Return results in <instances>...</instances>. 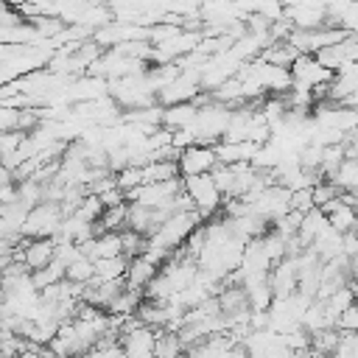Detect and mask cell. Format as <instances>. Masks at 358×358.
Returning <instances> with one entry per match:
<instances>
[{
  "mask_svg": "<svg viewBox=\"0 0 358 358\" xmlns=\"http://www.w3.org/2000/svg\"><path fill=\"white\" fill-rule=\"evenodd\" d=\"M145 358H154V352H151V355H145Z\"/></svg>",
  "mask_w": 358,
  "mask_h": 358,
  "instance_id": "obj_22",
  "label": "cell"
},
{
  "mask_svg": "<svg viewBox=\"0 0 358 358\" xmlns=\"http://www.w3.org/2000/svg\"><path fill=\"white\" fill-rule=\"evenodd\" d=\"M313 59H316L322 67L333 70V73H336L341 64H347V62H358V42H355V34H350V36L333 42V45L319 48V50L313 53Z\"/></svg>",
  "mask_w": 358,
  "mask_h": 358,
  "instance_id": "obj_6",
  "label": "cell"
},
{
  "mask_svg": "<svg viewBox=\"0 0 358 358\" xmlns=\"http://www.w3.org/2000/svg\"><path fill=\"white\" fill-rule=\"evenodd\" d=\"M319 210L324 213L327 224H330L336 232H347V229H355V207L344 204L338 196H333L330 201H324Z\"/></svg>",
  "mask_w": 358,
  "mask_h": 358,
  "instance_id": "obj_9",
  "label": "cell"
},
{
  "mask_svg": "<svg viewBox=\"0 0 358 358\" xmlns=\"http://www.w3.org/2000/svg\"><path fill=\"white\" fill-rule=\"evenodd\" d=\"M327 182H333L338 190H355V187H358V159L344 157V159L336 165V171L330 173Z\"/></svg>",
  "mask_w": 358,
  "mask_h": 358,
  "instance_id": "obj_12",
  "label": "cell"
},
{
  "mask_svg": "<svg viewBox=\"0 0 358 358\" xmlns=\"http://www.w3.org/2000/svg\"><path fill=\"white\" fill-rule=\"evenodd\" d=\"M288 73H291V84L294 87H302V90H310L316 84H324L333 78V70L322 67L310 53H299L291 64H288Z\"/></svg>",
  "mask_w": 358,
  "mask_h": 358,
  "instance_id": "obj_5",
  "label": "cell"
},
{
  "mask_svg": "<svg viewBox=\"0 0 358 358\" xmlns=\"http://www.w3.org/2000/svg\"><path fill=\"white\" fill-rule=\"evenodd\" d=\"M126 257L123 255H115V257H95L92 260V268H95V277L98 280H117L126 274Z\"/></svg>",
  "mask_w": 358,
  "mask_h": 358,
  "instance_id": "obj_14",
  "label": "cell"
},
{
  "mask_svg": "<svg viewBox=\"0 0 358 358\" xmlns=\"http://www.w3.org/2000/svg\"><path fill=\"white\" fill-rule=\"evenodd\" d=\"M179 352H185L179 336L171 333V330H157V338H154V358H176Z\"/></svg>",
  "mask_w": 358,
  "mask_h": 358,
  "instance_id": "obj_15",
  "label": "cell"
},
{
  "mask_svg": "<svg viewBox=\"0 0 358 358\" xmlns=\"http://www.w3.org/2000/svg\"><path fill=\"white\" fill-rule=\"evenodd\" d=\"M333 327H336V330H341V333H352V330H358V308H355V302H352V305H347L341 313H336Z\"/></svg>",
  "mask_w": 358,
  "mask_h": 358,
  "instance_id": "obj_21",
  "label": "cell"
},
{
  "mask_svg": "<svg viewBox=\"0 0 358 358\" xmlns=\"http://www.w3.org/2000/svg\"><path fill=\"white\" fill-rule=\"evenodd\" d=\"M157 268H159V266H154L148 257L137 255V257H129L123 280H126V285H129V288H140V291H143V288L151 282V277L157 274Z\"/></svg>",
  "mask_w": 358,
  "mask_h": 358,
  "instance_id": "obj_10",
  "label": "cell"
},
{
  "mask_svg": "<svg viewBox=\"0 0 358 358\" xmlns=\"http://www.w3.org/2000/svg\"><path fill=\"white\" fill-rule=\"evenodd\" d=\"M182 190L187 193V199L193 201L196 213L201 215V221L213 218L221 207V193L213 182L210 173H196V176H182Z\"/></svg>",
  "mask_w": 358,
  "mask_h": 358,
  "instance_id": "obj_2",
  "label": "cell"
},
{
  "mask_svg": "<svg viewBox=\"0 0 358 358\" xmlns=\"http://www.w3.org/2000/svg\"><path fill=\"white\" fill-rule=\"evenodd\" d=\"M201 224V215L196 210H185V213H171L145 241L157 249H165V252H173L185 243V238Z\"/></svg>",
  "mask_w": 358,
  "mask_h": 358,
  "instance_id": "obj_1",
  "label": "cell"
},
{
  "mask_svg": "<svg viewBox=\"0 0 358 358\" xmlns=\"http://www.w3.org/2000/svg\"><path fill=\"white\" fill-rule=\"evenodd\" d=\"M126 213H129V201H120V204L103 207V213H101L98 224H101L103 229H112V232L126 229Z\"/></svg>",
  "mask_w": 358,
  "mask_h": 358,
  "instance_id": "obj_17",
  "label": "cell"
},
{
  "mask_svg": "<svg viewBox=\"0 0 358 358\" xmlns=\"http://www.w3.org/2000/svg\"><path fill=\"white\" fill-rule=\"evenodd\" d=\"M154 338H157V330L145 327V324H137L126 333L117 336V344H120V352L126 358H145L154 352Z\"/></svg>",
  "mask_w": 358,
  "mask_h": 358,
  "instance_id": "obj_8",
  "label": "cell"
},
{
  "mask_svg": "<svg viewBox=\"0 0 358 358\" xmlns=\"http://www.w3.org/2000/svg\"><path fill=\"white\" fill-rule=\"evenodd\" d=\"M176 168H179V176H196V173H210L215 168V154L210 145H187L179 151L176 157Z\"/></svg>",
  "mask_w": 358,
  "mask_h": 358,
  "instance_id": "obj_7",
  "label": "cell"
},
{
  "mask_svg": "<svg viewBox=\"0 0 358 358\" xmlns=\"http://www.w3.org/2000/svg\"><path fill=\"white\" fill-rule=\"evenodd\" d=\"M95 277V268H92V260L90 257H76L73 263H67L64 266V280H70V282H78V285H87L90 280Z\"/></svg>",
  "mask_w": 358,
  "mask_h": 358,
  "instance_id": "obj_16",
  "label": "cell"
},
{
  "mask_svg": "<svg viewBox=\"0 0 358 358\" xmlns=\"http://www.w3.org/2000/svg\"><path fill=\"white\" fill-rule=\"evenodd\" d=\"M327 358H358V336L352 333H341L338 330V341L333 347V352Z\"/></svg>",
  "mask_w": 358,
  "mask_h": 358,
  "instance_id": "obj_20",
  "label": "cell"
},
{
  "mask_svg": "<svg viewBox=\"0 0 358 358\" xmlns=\"http://www.w3.org/2000/svg\"><path fill=\"white\" fill-rule=\"evenodd\" d=\"M140 176H143V185L145 182H165V179L179 176V168L173 159H154V162L140 168Z\"/></svg>",
  "mask_w": 358,
  "mask_h": 358,
  "instance_id": "obj_13",
  "label": "cell"
},
{
  "mask_svg": "<svg viewBox=\"0 0 358 358\" xmlns=\"http://www.w3.org/2000/svg\"><path fill=\"white\" fill-rule=\"evenodd\" d=\"M120 232V255L129 260V257H137L143 249H145V235L134 232V229H117Z\"/></svg>",
  "mask_w": 358,
  "mask_h": 358,
  "instance_id": "obj_19",
  "label": "cell"
},
{
  "mask_svg": "<svg viewBox=\"0 0 358 358\" xmlns=\"http://www.w3.org/2000/svg\"><path fill=\"white\" fill-rule=\"evenodd\" d=\"M336 341H338V330L336 327H322V330H313L310 333V350L319 352V355H324V358L333 352Z\"/></svg>",
  "mask_w": 358,
  "mask_h": 358,
  "instance_id": "obj_18",
  "label": "cell"
},
{
  "mask_svg": "<svg viewBox=\"0 0 358 358\" xmlns=\"http://www.w3.org/2000/svg\"><path fill=\"white\" fill-rule=\"evenodd\" d=\"M62 218L64 215L56 201H39L28 210V215L22 221V235L25 238H53Z\"/></svg>",
  "mask_w": 358,
  "mask_h": 358,
  "instance_id": "obj_4",
  "label": "cell"
},
{
  "mask_svg": "<svg viewBox=\"0 0 358 358\" xmlns=\"http://www.w3.org/2000/svg\"><path fill=\"white\" fill-rule=\"evenodd\" d=\"M179 190H182V176L165 179V182H145V185H137V187L126 190V201H134V204L157 210V207L171 204Z\"/></svg>",
  "mask_w": 358,
  "mask_h": 358,
  "instance_id": "obj_3",
  "label": "cell"
},
{
  "mask_svg": "<svg viewBox=\"0 0 358 358\" xmlns=\"http://www.w3.org/2000/svg\"><path fill=\"white\" fill-rule=\"evenodd\" d=\"M196 103L193 101H182V103H171V106H162V126L165 129H182V126H190L193 117H196Z\"/></svg>",
  "mask_w": 358,
  "mask_h": 358,
  "instance_id": "obj_11",
  "label": "cell"
}]
</instances>
